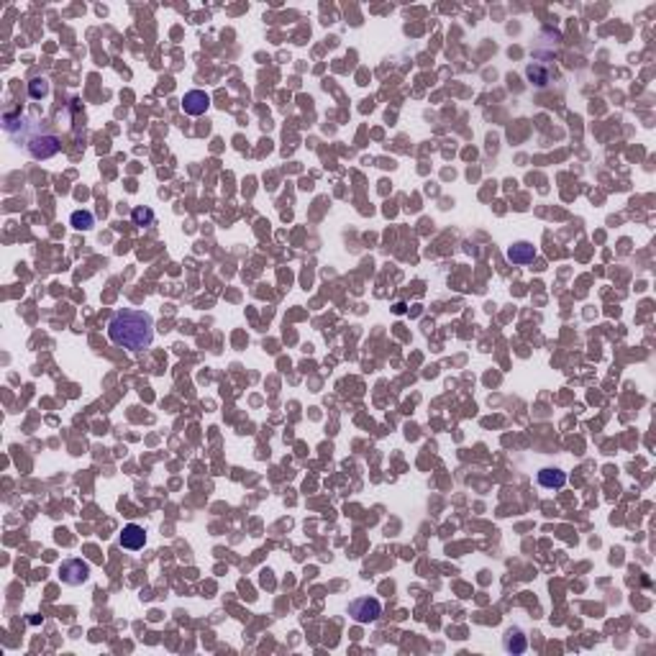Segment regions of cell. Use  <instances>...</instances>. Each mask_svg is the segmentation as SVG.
Here are the masks:
<instances>
[{
    "instance_id": "1",
    "label": "cell",
    "mask_w": 656,
    "mask_h": 656,
    "mask_svg": "<svg viewBox=\"0 0 656 656\" xmlns=\"http://www.w3.org/2000/svg\"><path fill=\"white\" fill-rule=\"evenodd\" d=\"M108 339L116 346H123L128 351H144L154 341V321L146 310H131L123 308L110 315L108 321Z\"/></svg>"
},
{
    "instance_id": "2",
    "label": "cell",
    "mask_w": 656,
    "mask_h": 656,
    "mask_svg": "<svg viewBox=\"0 0 656 656\" xmlns=\"http://www.w3.org/2000/svg\"><path fill=\"white\" fill-rule=\"evenodd\" d=\"M346 613L351 615L354 623L367 626V623H375V620L382 615V602H379L377 597H357V600L349 602Z\"/></svg>"
},
{
    "instance_id": "3",
    "label": "cell",
    "mask_w": 656,
    "mask_h": 656,
    "mask_svg": "<svg viewBox=\"0 0 656 656\" xmlns=\"http://www.w3.org/2000/svg\"><path fill=\"white\" fill-rule=\"evenodd\" d=\"M26 149L34 159H52V157L59 154L62 144H59V139H57L54 134H41V136H31L26 141Z\"/></svg>"
},
{
    "instance_id": "4",
    "label": "cell",
    "mask_w": 656,
    "mask_h": 656,
    "mask_svg": "<svg viewBox=\"0 0 656 656\" xmlns=\"http://www.w3.org/2000/svg\"><path fill=\"white\" fill-rule=\"evenodd\" d=\"M59 579L70 587H77V584H85L90 579V564L82 561V559H67L59 564Z\"/></svg>"
},
{
    "instance_id": "5",
    "label": "cell",
    "mask_w": 656,
    "mask_h": 656,
    "mask_svg": "<svg viewBox=\"0 0 656 656\" xmlns=\"http://www.w3.org/2000/svg\"><path fill=\"white\" fill-rule=\"evenodd\" d=\"M505 257H508V261H510V264L526 267V264H533V261H536L539 252H536V246H533L530 241H513L510 246H508Z\"/></svg>"
},
{
    "instance_id": "6",
    "label": "cell",
    "mask_w": 656,
    "mask_h": 656,
    "mask_svg": "<svg viewBox=\"0 0 656 656\" xmlns=\"http://www.w3.org/2000/svg\"><path fill=\"white\" fill-rule=\"evenodd\" d=\"M208 108H210V95H208L206 90L185 92V98H182V110H185L188 116H203Z\"/></svg>"
},
{
    "instance_id": "7",
    "label": "cell",
    "mask_w": 656,
    "mask_h": 656,
    "mask_svg": "<svg viewBox=\"0 0 656 656\" xmlns=\"http://www.w3.org/2000/svg\"><path fill=\"white\" fill-rule=\"evenodd\" d=\"M118 544L123 548H128V551H139V548H144L146 544V530L141 528V526H136V523H128V526H123V530H121Z\"/></svg>"
},
{
    "instance_id": "8",
    "label": "cell",
    "mask_w": 656,
    "mask_h": 656,
    "mask_svg": "<svg viewBox=\"0 0 656 656\" xmlns=\"http://www.w3.org/2000/svg\"><path fill=\"white\" fill-rule=\"evenodd\" d=\"M503 648L508 654H523L528 648V638L521 628H508L503 636Z\"/></svg>"
},
{
    "instance_id": "9",
    "label": "cell",
    "mask_w": 656,
    "mask_h": 656,
    "mask_svg": "<svg viewBox=\"0 0 656 656\" xmlns=\"http://www.w3.org/2000/svg\"><path fill=\"white\" fill-rule=\"evenodd\" d=\"M536 479H539V485L546 487V490H559V487L566 485V472H561V469H557V467L554 469L546 467L536 475Z\"/></svg>"
},
{
    "instance_id": "10",
    "label": "cell",
    "mask_w": 656,
    "mask_h": 656,
    "mask_svg": "<svg viewBox=\"0 0 656 656\" xmlns=\"http://www.w3.org/2000/svg\"><path fill=\"white\" fill-rule=\"evenodd\" d=\"M526 77L530 80V85L546 88L548 82H551V70H546L544 62H530L528 67H526Z\"/></svg>"
},
{
    "instance_id": "11",
    "label": "cell",
    "mask_w": 656,
    "mask_h": 656,
    "mask_svg": "<svg viewBox=\"0 0 656 656\" xmlns=\"http://www.w3.org/2000/svg\"><path fill=\"white\" fill-rule=\"evenodd\" d=\"M70 223H72L77 231H90L92 226H95V216H92L90 210H74L72 216H70Z\"/></svg>"
},
{
    "instance_id": "12",
    "label": "cell",
    "mask_w": 656,
    "mask_h": 656,
    "mask_svg": "<svg viewBox=\"0 0 656 656\" xmlns=\"http://www.w3.org/2000/svg\"><path fill=\"white\" fill-rule=\"evenodd\" d=\"M131 221H134V226H141V228H146V226H154L157 216H154L152 208L139 206V208H134V210H131Z\"/></svg>"
},
{
    "instance_id": "13",
    "label": "cell",
    "mask_w": 656,
    "mask_h": 656,
    "mask_svg": "<svg viewBox=\"0 0 656 656\" xmlns=\"http://www.w3.org/2000/svg\"><path fill=\"white\" fill-rule=\"evenodd\" d=\"M28 95L34 100H44L49 95V80L46 77H34L28 82Z\"/></svg>"
}]
</instances>
